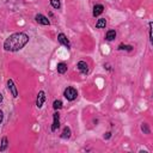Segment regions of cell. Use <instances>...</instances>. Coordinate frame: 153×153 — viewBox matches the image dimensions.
Here are the masks:
<instances>
[{
    "instance_id": "cell-7",
    "label": "cell",
    "mask_w": 153,
    "mask_h": 153,
    "mask_svg": "<svg viewBox=\"0 0 153 153\" xmlns=\"http://www.w3.org/2000/svg\"><path fill=\"white\" fill-rule=\"evenodd\" d=\"M35 20H36L38 24H41V25H50V20H49L45 16H43V14H41V13H38V14L35 16Z\"/></svg>"
},
{
    "instance_id": "cell-12",
    "label": "cell",
    "mask_w": 153,
    "mask_h": 153,
    "mask_svg": "<svg viewBox=\"0 0 153 153\" xmlns=\"http://www.w3.org/2000/svg\"><path fill=\"white\" fill-rule=\"evenodd\" d=\"M71 134H72L71 128H69V127H65V128H63V130H62V133H61V139L67 140V139H69V137H71Z\"/></svg>"
},
{
    "instance_id": "cell-9",
    "label": "cell",
    "mask_w": 153,
    "mask_h": 153,
    "mask_svg": "<svg viewBox=\"0 0 153 153\" xmlns=\"http://www.w3.org/2000/svg\"><path fill=\"white\" fill-rule=\"evenodd\" d=\"M103 11H104V6L100 5V4H97V5L93 6V12H92V14H93V17H98V16H100V14L103 13Z\"/></svg>"
},
{
    "instance_id": "cell-6",
    "label": "cell",
    "mask_w": 153,
    "mask_h": 153,
    "mask_svg": "<svg viewBox=\"0 0 153 153\" xmlns=\"http://www.w3.org/2000/svg\"><path fill=\"white\" fill-rule=\"evenodd\" d=\"M44 102H45V93H44V91H39L37 94V98H36V106L38 109H41L43 106Z\"/></svg>"
},
{
    "instance_id": "cell-5",
    "label": "cell",
    "mask_w": 153,
    "mask_h": 153,
    "mask_svg": "<svg viewBox=\"0 0 153 153\" xmlns=\"http://www.w3.org/2000/svg\"><path fill=\"white\" fill-rule=\"evenodd\" d=\"M57 41L62 44V45H65L67 49H71V42H69V39L67 38V36L65 35V33H59L57 35Z\"/></svg>"
},
{
    "instance_id": "cell-1",
    "label": "cell",
    "mask_w": 153,
    "mask_h": 153,
    "mask_svg": "<svg viewBox=\"0 0 153 153\" xmlns=\"http://www.w3.org/2000/svg\"><path fill=\"white\" fill-rule=\"evenodd\" d=\"M29 42V36L25 32H16L8 36L4 42V49L6 51H19Z\"/></svg>"
},
{
    "instance_id": "cell-21",
    "label": "cell",
    "mask_w": 153,
    "mask_h": 153,
    "mask_svg": "<svg viewBox=\"0 0 153 153\" xmlns=\"http://www.w3.org/2000/svg\"><path fill=\"white\" fill-rule=\"evenodd\" d=\"M2 120H4V112L0 110V124L2 123Z\"/></svg>"
},
{
    "instance_id": "cell-3",
    "label": "cell",
    "mask_w": 153,
    "mask_h": 153,
    "mask_svg": "<svg viewBox=\"0 0 153 153\" xmlns=\"http://www.w3.org/2000/svg\"><path fill=\"white\" fill-rule=\"evenodd\" d=\"M60 127V114L56 110L53 114V124H51V131H56Z\"/></svg>"
},
{
    "instance_id": "cell-8",
    "label": "cell",
    "mask_w": 153,
    "mask_h": 153,
    "mask_svg": "<svg viewBox=\"0 0 153 153\" xmlns=\"http://www.w3.org/2000/svg\"><path fill=\"white\" fill-rule=\"evenodd\" d=\"M76 67H78V71L81 74H87L88 73V65L85 61H79L78 65H76Z\"/></svg>"
},
{
    "instance_id": "cell-13",
    "label": "cell",
    "mask_w": 153,
    "mask_h": 153,
    "mask_svg": "<svg viewBox=\"0 0 153 153\" xmlns=\"http://www.w3.org/2000/svg\"><path fill=\"white\" fill-rule=\"evenodd\" d=\"M7 146H8V139H7L6 136H2V139H1V142H0V152H4V151H6Z\"/></svg>"
},
{
    "instance_id": "cell-11",
    "label": "cell",
    "mask_w": 153,
    "mask_h": 153,
    "mask_svg": "<svg viewBox=\"0 0 153 153\" xmlns=\"http://www.w3.org/2000/svg\"><path fill=\"white\" fill-rule=\"evenodd\" d=\"M115 38H116V31L115 30H108L106 33H105V39L109 41V42H111Z\"/></svg>"
},
{
    "instance_id": "cell-17",
    "label": "cell",
    "mask_w": 153,
    "mask_h": 153,
    "mask_svg": "<svg viewBox=\"0 0 153 153\" xmlns=\"http://www.w3.org/2000/svg\"><path fill=\"white\" fill-rule=\"evenodd\" d=\"M117 49H118V50H127V51H131V50H133V47H131V45H128V44H120Z\"/></svg>"
},
{
    "instance_id": "cell-16",
    "label": "cell",
    "mask_w": 153,
    "mask_h": 153,
    "mask_svg": "<svg viewBox=\"0 0 153 153\" xmlns=\"http://www.w3.org/2000/svg\"><path fill=\"white\" fill-rule=\"evenodd\" d=\"M50 6L55 10H59L61 7V1L60 0H50Z\"/></svg>"
},
{
    "instance_id": "cell-14",
    "label": "cell",
    "mask_w": 153,
    "mask_h": 153,
    "mask_svg": "<svg viewBox=\"0 0 153 153\" xmlns=\"http://www.w3.org/2000/svg\"><path fill=\"white\" fill-rule=\"evenodd\" d=\"M106 26V19L105 18H99L96 23V27L97 29H104Z\"/></svg>"
},
{
    "instance_id": "cell-2",
    "label": "cell",
    "mask_w": 153,
    "mask_h": 153,
    "mask_svg": "<svg viewBox=\"0 0 153 153\" xmlns=\"http://www.w3.org/2000/svg\"><path fill=\"white\" fill-rule=\"evenodd\" d=\"M63 97L69 100V102H73L78 97V91L74 88V87H66L65 91H63Z\"/></svg>"
},
{
    "instance_id": "cell-15",
    "label": "cell",
    "mask_w": 153,
    "mask_h": 153,
    "mask_svg": "<svg viewBox=\"0 0 153 153\" xmlns=\"http://www.w3.org/2000/svg\"><path fill=\"white\" fill-rule=\"evenodd\" d=\"M62 100H60V99H55L54 100V103H53V108L55 109V110H60L61 108H62Z\"/></svg>"
},
{
    "instance_id": "cell-10",
    "label": "cell",
    "mask_w": 153,
    "mask_h": 153,
    "mask_svg": "<svg viewBox=\"0 0 153 153\" xmlns=\"http://www.w3.org/2000/svg\"><path fill=\"white\" fill-rule=\"evenodd\" d=\"M56 71L60 74H65L67 72V63L66 62H59L56 66Z\"/></svg>"
},
{
    "instance_id": "cell-22",
    "label": "cell",
    "mask_w": 153,
    "mask_h": 153,
    "mask_svg": "<svg viewBox=\"0 0 153 153\" xmlns=\"http://www.w3.org/2000/svg\"><path fill=\"white\" fill-rule=\"evenodd\" d=\"M2 100H4V97H2V94H1V93H0V103H1V102H2Z\"/></svg>"
},
{
    "instance_id": "cell-19",
    "label": "cell",
    "mask_w": 153,
    "mask_h": 153,
    "mask_svg": "<svg viewBox=\"0 0 153 153\" xmlns=\"http://www.w3.org/2000/svg\"><path fill=\"white\" fill-rule=\"evenodd\" d=\"M148 29H149V30H148V33H149V41L152 42V23H151V22L148 23Z\"/></svg>"
},
{
    "instance_id": "cell-4",
    "label": "cell",
    "mask_w": 153,
    "mask_h": 153,
    "mask_svg": "<svg viewBox=\"0 0 153 153\" xmlns=\"http://www.w3.org/2000/svg\"><path fill=\"white\" fill-rule=\"evenodd\" d=\"M7 88H8L10 93H11L14 98L18 97V90H17V86H16V84H14V81H13L12 79H8V80H7Z\"/></svg>"
},
{
    "instance_id": "cell-20",
    "label": "cell",
    "mask_w": 153,
    "mask_h": 153,
    "mask_svg": "<svg viewBox=\"0 0 153 153\" xmlns=\"http://www.w3.org/2000/svg\"><path fill=\"white\" fill-rule=\"evenodd\" d=\"M105 140H109L110 137H111V131H106L105 134H104V136H103Z\"/></svg>"
},
{
    "instance_id": "cell-18",
    "label": "cell",
    "mask_w": 153,
    "mask_h": 153,
    "mask_svg": "<svg viewBox=\"0 0 153 153\" xmlns=\"http://www.w3.org/2000/svg\"><path fill=\"white\" fill-rule=\"evenodd\" d=\"M141 130L143 131V134H149V133H151L149 127H148L147 123H142V124H141Z\"/></svg>"
}]
</instances>
